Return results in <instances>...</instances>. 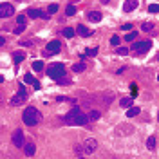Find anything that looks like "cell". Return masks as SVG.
I'll return each instance as SVG.
<instances>
[{
    "label": "cell",
    "instance_id": "d6a6232c",
    "mask_svg": "<svg viewBox=\"0 0 159 159\" xmlns=\"http://www.w3.org/2000/svg\"><path fill=\"white\" fill-rule=\"evenodd\" d=\"M24 29H26V26H18L13 33H15V34H22V33H24Z\"/></svg>",
    "mask_w": 159,
    "mask_h": 159
},
{
    "label": "cell",
    "instance_id": "5bb4252c",
    "mask_svg": "<svg viewBox=\"0 0 159 159\" xmlns=\"http://www.w3.org/2000/svg\"><path fill=\"white\" fill-rule=\"evenodd\" d=\"M76 33L80 34V36H90L92 33L89 31V27H85V26H78V29H76Z\"/></svg>",
    "mask_w": 159,
    "mask_h": 159
},
{
    "label": "cell",
    "instance_id": "cb8c5ba5",
    "mask_svg": "<svg viewBox=\"0 0 159 159\" xmlns=\"http://www.w3.org/2000/svg\"><path fill=\"white\" fill-rule=\"evenodd\" d=\"M136 36H138V31H132V33H128V34L125 36V40H127V42H134Z\"/></svg>",
    "mask_w": 159,
    "mask_h": 159
},
{
    "label": "cell",
    "instance_id": "ac0fdd59",
    "mask_svg": "<svg viewBox=\"0 0 159 159\" xmlns=\"http://www.w3.org/2000/svg\"><path fill=\"white\" fill-rule=\"evenodd\" d=\"M73 71H74V73H83V71H85V63H83V62L74 63V65H73Z\"/></svg>",
    "mask_w": 159,
    "mask_h": 159
},
{
    "label": "cell",
    "instance_id": "83f0119b",
    "mask_svg": "<svg viewBox=\"0 0 159 159\" xmlns=\"http://www.w3.org/2000/svg\"><path fill=\"white\" fill-rule=\"evenodd\" d=\"M47 11H49V15H54V13H56V11H58V4H51V6H49V9H47Z\"/></svg>",
    "mask_w": 159,
    "mask_h": 159
},
{
    "label": "cell",
    "instance_id": "e575fe53",
    "mask_svg": "<svg viewBox=\"0 0 159 159\" xmlns=\"http://www.w3.org/2000/svg\"><path fill=\"white\" fill-rule=\"evenodd\" d=\"M20 45H24V47H31V45H33V42H29V40H27V42H22Z\"/></svg>",
    "mask_w": 159,
    "mask_h": 159
},
{
    "label": "cell",
    "instance_id": "4fadbf2b",
    "mask_svg": "<svg viewBox=\"0 0 159 159\" xmlns=\"http://www.w3.org/2000/svg\"><path fill=\"white\" fill-rule=\"evenodd\" d=\"M24 58H26V53H24V51H15V53H13V60H15V63H20Z\"/></svg>",
    "mask_w": 159,
    "mask_h": 159
},
{
    "label": "cell",
    "instance_id": "8fae6325",
    "mask_svg": "<svg viewBox=\"0 0 159 159\" xmlns=\"http://www.w3.org/2000/svg\"><path fill=\"white\" fill-rule=\"evenodd\" d=\"M138 6H139L138 0H128V2H125V4H123V11H125V13H130V11H134Z\"/></svg>",
    "mask_w": 159,
    "mask_h": 159
},
{
    "label": "cell",
    "instance_id": "2e32d148",
    "mask_svg": "<svg viewBox=\"0 0 159 159\" xmlns=\"http://www.w3.org/2000/svg\"><path fill=\"white\" fill-rule=\"evenodd\" d=\"M89 20H90V22H100V20H101V13L90 11V13H89Z\"/></svg>",
    "mask_w": 159,
    "mask_h": 159
},
{
    "label": "cell",
    "instance_id": "44dd1931",
    "mask_svg": "<svg viewBox=\"0 0 159 159\" xmlns=\"http://www.w3.org/2000/svg\"><path fill=\"white\" fill-rule=\"evenodd\" d=\"M62 33H63V36H67V38H73V36H74V29H73V27H65Z\"/></svg>",
    "mask_w": 159,
    "mask_h": 159
},
{
    "label": "cell",
    "instance_id": "4316f807",
    "mask_svg": "<svg viewBox=\"0 0 159 159\" xmlns=\"http://www.w3.org/2000/svg\"><path fill=\"white\" fill-rule=\"evenodd\" d=\"M148 11L150 13H159V4H150L148 6Z\"/></svg>",
    "mask_w": 159,
    "mask_h": 159
},
{
    "label": "cell",
    "instance_id": "7402d4cb",
    "mask_svg": "<svg viewBox=\"0 0 159 159\" xmlns=\"http://www.w3.org/2000/svg\"><path fill=\"white\" fill-rule=\"evenodd\" d=\"M33 71H36V73H40V71H43V63L38 60V62H33Z\"/></svg>",
    "mask_w": 159,
    "mask_h": 159
},
{
    "label": "cell",
    "instance_id": "484cf974",
    "mask_svg": "<svg viewBox=\"0 0 159 159\" xmlns=\"http://www.w3.org/2000/svg\"><path fill=\"white\" fill-rule=\"evenodd\" d=\"M128 51H130L128 47H118V49H116V53H118L119 56H125V54H128Z\"/></svg>",
    "mask_w": 159,
    "mask_h": 159
},
{
    "label": "cell",
    "instance_id": "1f68e13d",
    "mask_svg": "<svg viewBox=\"0 0 159 159\" xmlns=\"http://www.w3.org/2000/svg\"><path fill=\"white\" fill-rule=\"evenodd\" d=\"M85 54H89V56H96V54H98V47H94V49H87Z\"/></svg>",
    "mask_w": 159,
    "mask_h": 159
},
{
    "label": "cell",
    "instance_id": "f35d334b",
    "mask_svg": "<svg viewBox=\"0 0 159 159\" xmlns=\"http://www.w3.org/2000/svg\"><path fill=\"white\" fill-rule=\"evenodd\" d=\"M157 119H159V112H157Z\"/></svg>",
    "mask_w": 159,
    "mask_h": 159
},
{
    "label": "cell",
    "instance_id": "f1b7e54d",
    "mask_svg": "<svg viewBox=\"0 0 159 159\" xmlns=\"http://www.w3.org/2000/svg\"><path fill=\"white\" fill-rule=\"evenodd\" d=\"M24 80H26V83H33V85L36 83V80H34L31 74H26V76H24Z\"/></svg>",
    "mask_w": 159,
    "mask_h": 159
},
{
    "label": "cell",
    "instance_id": "ffe728a7",
    "mask_svg": "<svg viewBox=\"0 0 159 159\" xmlns=\"http://www.w3.org/2000/svg\"><path fill=\"white\" fill-rule=\"evenodd\" d=\"M147 148H148V150H154V148H155V138H154V136L147 139Z\"/></svg>",
    "mask_w": 159,
    "mask_h": 159
},
{
    "label": "cell",
    "instance_id": "6da1fadb",
    "mask_svg": "<svg viewBox=\"0 0 159 159\" xmlns=\"http://www.w3.org/2000/svg\"><path fill=\"white\" fill-rule=\"evenodd\" d=\"M63 119H65V123H67V125H85V123L89 121V118L83 114L80 108H73V110H71Z\"/></svg>",
    "mask_w": 159,
    "mask_h": 159
},
{
    "label": "cell",
    "instance_id": "5b68a950",
    "mask_svg": "<svg viewBox=\"0 0 159 159\" xmlns=\"http://www.w3.org/2000/svg\"><path fill=\"white\" fill-rule=\"evenodd\" d=\"M96 148H98V141H96L94 138L85 139V141H83V145H81V152H83V154H94V152H96Z\"/></svg>",
    "mask_w": 159,
    "mask_h": 159
},
{
    "label": "cell",
    "instance_id": "836d02e7",
    "mask_svg": "<svg viewBox=\"0 0 159 159\" xmlns=\"http://www.w3.org/2000/svg\"><path fill=\"white\" fill-rule=\"evenodd\" d=\"M130 89H132V96H136V94H138V85H132Z\"/></svg>",
    "mask_w": 159,
    "mask_h": 159
},
{
    "label": "cell",
    "instance_id": "7c38bea8",
    "mask_svg": "<svg viewBox=\"0 0 159 159\" xmlns=\"http://www.w3.org/2000/svg\"><path fill=\"white\" fill-rule=\"evenodd\" d=\"M34 152H36V147H34V143H26V145H24V154H26L27 157L34 155Z\"/></svg>",
    "mask_w": 159,
    "mask_h": 159
},
{
    "label": "cell",
    "instance_id": "603a6c76",
    "mask_svg": "<svg viewBox=\"0 0 159 159\" xmlns=\"http://www.w3.org/2000/svg\"><path fill=\"white\" fill-rule=\"evenodd\" d=\"M87 118H89L90 121H96V119H100V112H98V110H92V112H90V114H89Z\"/></svg>",
    "mask_w": 159,
    "mask_h": 159
},
{
    "label": "cell",
    "instance_id": "9a60e30c",
    "mask_svg": "<svg viewBox=\"0 0 159 159\" xmlns=\"http://www.w3.org/2000/svg\"><path fill=\"white\" fill-rule=\"evenodd\" d=\"M139 112H141L139 107H130V108L127 110V118H134V116H138Z\"/></svg>",
    "mask_w": 159,
    "mask_h": 159
},
{
    "label": "cell",
    "instance_id": "30bf717a",
    "mask_svg": "<svg viewBox=\"0 0 159 159\" xmlns=\"http://www.w3.org/2000/svg\"><path fill=\"white\" fill-rule=\"evenodd\" d=\"M27 15H29L31 18H43V20H47V18H49V16L45 15L42 9H34V7H31V9L27 11Z\"/></svg>",
    "mask_w": 159,
    "mask_h": 159
},
{
    "label": "cell",
    "instance_id": "ab89813d",
    "mask_svg": "<svg viewBox=\"0 0 159 159\" xmlns=\"http://www.w3.org/2000/svg\"><path fill=\"white\" fill-rule=\"evenodd\" d=\"M157 81H159V76H157Z\"/></svg>",
    "mask_w": 159,
    "mask_h": 159
},
{
    "label": "cell",
    "instance_id": "4dcf8cb0",
    "mask_svg": "<svg viewBox=\"0 0 159 159\" xmlns=\"http://www.w3.org/2000/svg\"><path fill=\"white\" fill-rule=\"evenodd\" d=\"M16 22H18V26H26V16H24V15H20V16L16 18Z\"/></svg>",
    "mask_w": 159,
    "mask_h": 159
},
{
    "label": "cell",
    "instance_id": "8992f818",
    "mask_svg": "<svg viewBox=\"0 0 159 159\" xmlns=\"http://www.w3.org/2000/svg\"><path fill=\"white\" fill-rule=\"evenodd\" d=\"M152 47V42H136L134 45H132V51L136 53V54H145V53H148V49Z\"/></svg>",
    "mask_w": 159,
    "mask_h": 159
},
{
    "label": "cell",
    "instance_id": "f546056e",
    "mask_svg": "<svg viewBox=\"0 0 159 159\" xmlns=\"http://www.w3.org/2000/svg\"><path fill=\"white\" fill-rule=\"evenodd\" d=\"M119 42H121V40H119V36H118V34H114V36L110 38V43H112V45H119Z\"/></svg>",
    "mask_w": 159,
    "mask_h": 159
},
{
    "label": "cell",
    "instance_id": "277c9868",
    "mask_svg": "<svg viewBox=\"0 0 159 159\" xmlns=\"http://www.w3.org/2000/svg\"><path fill=\"white\" fill-rule=\"evenodd\" d=\"M26 98H27V90H26V87H24V85H20L18 92L11 98V101H9V103H11L13 107H18V105H22V101H24Z\"/></svg>",
    "mask_w": 159,
    "mask_h": 159
},
{
    "label": "cell",
    "instance_id": "e0dca14e",
    "mask_svg": "<svg viewBox=\"0 0 159 159\" xmlns=\"http://www.w3.org/2000/svg\"><path fill=\"white\" fill-rule=\"evenodd\" d=\"M152 29H154V24H152V22H143V24H141V31L152 33Z\"/></svg>",
    "mask_w": 159,
    "mask_h": 159
},
{
    "label": "cell",
    "instance_id": "d6986e66",
    "mask_svg": "<svg viewBox=\"0 0 159 159\" xmlns=\"http://www.w3.org/2000/svg\"><path fill=\"white\" fill-rule=\"evenodd\" d=\"M119 105H121V108H130L132 107V98H123L119 101Z\"/></svg>",
    "mask_w": 159,
    "mask_h": 159
},
{
    "label": "cell",
    "instance_id": "d590c367",
    "mask_svg": "<svg viewBox=\"0 0 159 159\" xmlns=\"http://www.w3.org/2000/svg\"><path fill=\"white\" fill-rule=\"evenodd\" d=\"M130 29H132V24H125L123 26V31H130Z\"/></svg>",
    "mask_w": 159,
    "mask_h": 159
},
{
    "label": "cell",
    "instance_id": "74e56055",
    "mask_svg": "<svg viewBox=\"0 0 159 159\" xmlns=\"http://www.w3.org/2000/svg\"><path fill=\"white\" fill-rule=\"evenodd\" d=\"M2 81H4V76H0V83H2Z\"/></svg>",
    "mask_w": 159,
    "mask_h": 159
},
{
    "label": "cell",
    "instance_id": "3957f363",
    "mask_svg": "<svg viewBox=\"0 0 159 159\" xmlns=\"http://www.w3.org/2000/svg\"><path fill=\"white\" fill-rule=\"evenodd\" d=\"M47 76L51 78V80H63V76H65V67H63V63H53V65H49L47 67Z\"/></svg>",
    "mask_w": 159,
    "mask_h": 159
},
{
    "label": "cell",
    "instance_id": "9c48e42d",
    "mask_svg": "<svg viewBox=\"0 0 159 159\" xmlns=\"http://www.w3.org/2000/svg\"><path fill=\"white\" fill-rule=\"evenodd\" d=\"M60 49H62V43L58 40H53V42L47 43V53H51V54H58Z\"/></svg>",
    "mask_w": 159,
    "mask_h": 159
},
{
    "label": "cell",
    "instance_id": "8d00e7d4",
    "mask_svg": "<svg viewBox=\"0 0 159 159\" xmlns=\"http://www.w3.org/2000/svg\"><path fill=\"white\" fill-rule=\"evenodd\" d=\"M4 43H6V38H4V36H0V47H2Z\"/></svg>",
    "mask_w": 159,
    "mask_h": 159
},
{
    "label": "cell",
    "instance_id": "7a4b0ae2",
    "mask_svg": "<svg viewBox=\"0 0 159 159\" xmlns=\"http://www.w3.org/2000/svg\"><path fill=\"white\" fill-rule=\"evenodd\" d=\"M22 119H24V123H26L27 127H34V125L40 123L42 114H40V110H36L34 107H27V108L24 110V116H22Z\"/></svg>",
    "mask_w": 159,
    "mask_h": 159
},
{
    "label": "cell",
    "instance_id": "d4e9b609",
    "mask_svg": "<svg viewBox=\"0 0 159 159\" xmlns=\"http://www.w3.org/2000/svg\"><path fill=\"white\" fill-rule=\"evenodd\" d=\"M65 13H67V16H73L74 13H76V7L71 4V6H67V9H65Z\"/></svg>",
    "mask_w": 159,
    "mask_h": 159
},
{
    "label": "cell",
    "instance_id": "52a82bcc",
    "mask_svg": "<svg viewBox=\"0 0 159 159\" xmlns=\"http://www.w3.org/2000/svg\"><path fill=\"white\" fill-rule=\"evenodd\" d=\"M15 15V7L11 4H0V18H9Z\"/></svg>",
    "mask_w": 159,
    "mask_h": 159
},
{
    "label": "cell",
    "instance_id": "ba28073f",
    "mask_svg": "<svg viewBox=\"0 0 159 159\" xmlns=\"http://www.w3.org/2000/svg\"><path fill=\"white\" fill-rule=\"evenodd\" d=\"M13 145L18 147V148H22V147L26 145V143H24V132H22L20 128L13 132Z\"/></svg>",
    "mask_w": 159,
    "mask_h": 159
}]
</instances>
